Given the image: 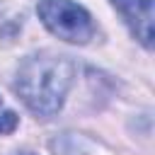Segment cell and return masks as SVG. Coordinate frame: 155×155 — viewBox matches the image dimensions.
<instances>
[{
    "label": "cell",
    "mask_w": 155,
    "mask_h": 155,
    "mask_svg": "<svg viewBox=\"0 0 155 155\" xmlns=\"http://www.w3.org/2000/svg\"><path fill=\"white\" fill-rule=\"evenodd\" d=\"M75 80V63L68 56L31 53L27 56L15 75V92L27 109L41 119H51L61 111L68 90Z\"/></svg>",
    "instance_id": "obj_1"
},
{
    "label": "cell",
    "mask_w": 155,
    "mask_h": 155,
    "mask_svg": "<svg viewBox=\"0 0 155 155\" xmlns=\"http://www.w3.org/2000/svg\"><path fill=\"white\" fill-rule=\"evenodd\" d=\"M36 15L53 36L68 44H87L97 34L92 15L75 0H39Z\"/></svg>",
    "instance_id": "obj_2"
},
{
    "label": "cell",
    "mask_w": 155,
    "mask_h": 155,
    "mask_svg": "<svg viewBox=\"0 0 155 155\" xmlns=\"http://www.w3.org/2000/svg\"><path fill=\"white\" fill-rule=\"evenodd\" d=\"M143 48H153V0H109Z\"/></svg>",
    "instance_id": "obj_3"
},
{
    "label": "cell",
    "mask_w": 155,
    "mask_h": 155,
    "mask_svg": "<svg viewBox=\"0 0 155 155\" xmlns=\"http://www.w3.org/2000/svg\"><path fill=\"white\" fill-rule=\"evenodd\" d=\"M17 126H19V116H17V111L5 109V107H2V99H0V136L12 133Z\"/></svg>",
    "instance_id": "obj_4"
},
{
    "label": "cell",
    "mask_w": 155,
    "mask_h": 155,
    "mask_svg": "<svg viewBox=\"0 0 155 155\" xmlns=\"http://www.w3.org/2000/svg\"><path fill=\"white\" fill-rule=\"evenodd\" d=\"M12 155H36V153H29V150H19V153H12Z\"/></svg>",
    "instance_id": "obj_5"
}]
</instances>
